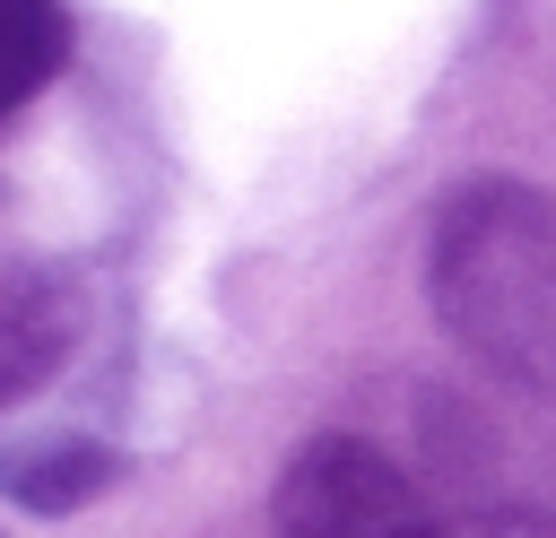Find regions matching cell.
<instances>
[{
    "label": "cell",
    "instance_id": "cell-1",
    "mask_svg": "<svg viewBox=\"0 0 556 538\" xmlns=\"http://www.w3.org/2000/svg\"><path fill=\"white\" fill-rule=\"evenodd\" d=\"M426 295L460 356L556 399V191L513 174L460 182L426 234Z\"/></svg>",
    "mask_w": 556,
    "mask_h": 538
},
{
    "label": "cell",
    "instance_id": "cell-2",
    "mask_svg": "<svg viewBox=\"0 0 556 538\" xmlns=\"http://www.w3.org/2000/svg\"><path fill=\"white\" fill-rule=\"evenodd\" d=\"M269 529L278 538H434V512L417 503V486L400 477L391 451H374L356 434H313L278 469Z\"/></svg>",
    "mask_w": 556,
    "mask_h": 538
},
{
    "label": "cell",
    "instance_id": "cell-3",
    "mask_svg": "<svg viewBox=\"0 0 556 538\" xmlns=\"http://www.w3.org/2000/svg\"><path fill=\"white\" fill-rule=\"evenodd\" d=\"M87 338V286L61 260L0 269V408L35 399Z\"/></svg>",
    "mask_w": 556,
    "mask_h": 538
},
{
    "label": "cell",
    "instance_id": "cell-4",
    "mask_svg": "<svg viewBox=\"0 0 556 538\" xmlns=\"http://www.w3.org/2000/svg\"><path fill=\"white\" fill-rule=\"evenodd\" d=\"M113 477H122V451L96 443V434H35V443L0 451V495L26 503V512H78Z\"/></svg>",
    "mask_w": 556,
    "mask_h": 538
},
{
    "label": "cell",
    "instance_id": "cell-5",
    "mask_svg": "<svg viewBox=\"0 0 556 538\" xmlns=\"http://www.w3.org/2000/svg\"><path fill=\"white\" fill-rule=\"evenodd\" d=\"M70 61V9L61 0H0V113L43 95Z\"/></svg>",
    "mask_w": 556,
    "mask_h": 538
},
{
    "label": "cell",
    "instance_id": "cell-6",
    "mask_svg": "<svg viewBox=\"0 0 556 538\" xmlns=\"http://www.w3.org/2000/svg\"><path fill=\"white\" fill-rule=\"evenodd\" d=\"M434 538H556V512H460L434 521Z\"/></svg>",
    "mask_w": 556,
    "mask_h": 538
}]
</instances>
